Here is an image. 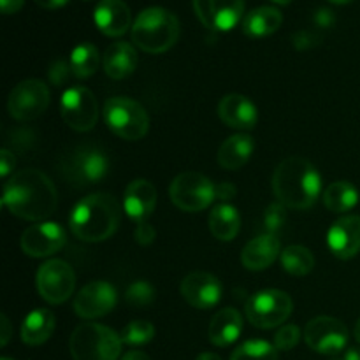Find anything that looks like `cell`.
<instances>
[{"label":"cell","instance_id":"6da1fadb","mask_svg":"<svg viewBox=\"0 0 360 360\" xmlns=\"http://www.w3.org/2000/svg\"><path fill=\"white\" fill-rule=\"evenodd\" d=\"M2 204L11 214L28 221H42L55 213L58 193L51 179L37 169H25L4 185Z\"/></svg>","mask_w":360,"mask_h":360},{"label":"cell","instance_id":"7a4b0ae2","mask_svg":"<svg viewBox=\"0 0 360 360\" xmlns=\"http://www.w3.org/2000/svg\"><path fill=\"white\" fill-rule=\"evenodd\" d=\"M273 190L288 210H309L322 193V176L306 158L288 157L274 171Z\"/></svg>","mask_w":360,"mask_h":360},{"label":"cell","instance_id":"3957f363","mask_svg":"<svg viewBox=\"0 0 360 360\" xmlns=\"http://www.w3.org/2000/svg\"><path fill=\"white\" fill-rule=\"evenodd\" d=\"M122 221V207L111 193H91L74 206L69 225L77 239L101 243L111 238Z\"/></svg>","mask_w":360,"mask_h":360},{"label":"cell","instance_id":"277c9868","mask_svg":"<svg viewBox=\"0 0 360 360\" xmlns=\"http://www.w3.org/2000/svg\"><path fill=\"white\" fill-rule=\"evenodd\" d=\"M179 37V21L164 7H148L132 25V41L141 51L158 55L176 44Z\"/></svg>","mask_w":360,"mask_h":360},{"label":"cell","instance_id":"5b68a950","mask_svg":"<svg viewBox=\"0 0 360 360\" xmlns=\"http://www.w3.org/2000/svg\"><path fill=\"white\" fill-rule=\"evenodd\" d=\"M123 341L118 333L101 323H81L70 336L69 350L74 360H118Z\"/></svg>","mask_w":360,"mask_h":360},{"label":"cell","instance_id":"8992f818","mask_svg":"<svg viewBox=\"0 0 360 360\" xmlns=\"http://www.w3.org/2000/svg\"><path fill=\"white\" fill-rule=\"evenodd\" d=\"M104 120L109 130L125 141L143 139L150 129L146 109L129 97L109 98L104 104Z\"/></svg>","mask_w":360,"mask_h":360},{"label":"cell","instance_id":"52a82bcc","mask_svg":"<svg viewBox=\"0 0 360 360\" xmlns=\"http://www.w3.org/2000/svg\"><path fill=\"white\" fill-rule=\"evenodd\" d=\"M169 195L178 210L197 213L217 199V185L200 172H181L172 179Z\"/></svg>","mask_w":360,"mask_h":360},{"label":"cell","instance_id":"ba28073f","mask_svg":"<svg viewBox=\"0 0 360 360\" xmlns=\"http://www.w3.org/2000/svg\"><path fill=\"white\" fill-rule=\"evenodd\" d=\"M292 299L281 290H260L246 302V319L257 329H274L290 316Z\"/></svg>","mask_w":360,"mask_h":360},{"label":"cell","instance_id":"9c48e42d","mask_svg":"<svg viewBox=\"0 0 360 360\" xmlns=\"http://www.w3.org/2000/svg\"><path fill=\"white\" fill-rule=\"evenodd\" d=\"M109 172V160L104 151L91 144L76 148L63 162V174L77 186L102 181Z\"/></svg>","mask_w":360,"mask_h":360},{"label":"cell","instance_id":"30bf717a","mask_svg":"<svg viewBox=\"0 0 360 360\" xmlns=\"http://www.w3.org/2000/svg\"><path fill=\"white\" fill-rule=\"evenodd\" d=\"M49 105V90L41 79H25L11 90L7 109L18 122H34Z\"/></svg>","mask_w":360,"mask_h":360},{"label":"cell","instance_id":"8fae6325","mask_svg":"<svg viewBox=\"0 0 360 360\" xmlns=\"http://www.w3.org/2000/svg\"><path fill=\"white\" fill-rule=\"evenodd\" d=\"M39 295L49 304H62L72 295L76 274L65 260L53 259L42 264L37 271Z\"/></svg>","mask_w":360,"mask_h":360},{"label":"cell","instance_id":"7c38bea8","mask_svg":"<svg viewBox=\"0 0 360 360\" xmlns=\"http://www.w3.org/2000/svg\"><path fill=\"white\" fill-rule=\"evenodd\" d=\"M60 112L67 125L76 132H88L98 120V104L95 95L84 86H72L63 91Z\"/></svg>","mask_w":360,"mask_h":360},{"label":"cell","instance_id":"4fadbf2b","mask_svg":"<svg viewBox=\"0 0 360 360\" xmlns=\"http://www.w3.org/2000/svg\"><path fill=\"white\" fill-rule=\"evenodd\" d=\"M304 341L313 352L322 355H338L348 345V329L333 316H316L306 326Z\"/></svg>","mask_w":360,"mask_h":360},{"label":"cell","instance_id":"5bb4252c","mask_svg":"<svg viewBox=\"0 0 360 360\" xmlns=\"http://www.w3.org/2000/svg\"><path fill=\"white\" fill-rule=\"evenodd\" d=\"M197 18L206 28L229 32L245 13V0H192Z\"/></svg>","mask_w":360,"mask_h":360},{"label":"cell","instance_id":"9a60e30c","mask_svg":"<svg viewBox=\"0 0 360 360\" xmlns=\"http://www.w3.org/2000/svg\"><path fill=\"white\" fill-rule=\"evenodd\" d=\"M67 234L55 221H39L30 225L21 236V250L25 255L42 259L60 252L65 246Z\"/></svg>","mask_w":360,"mask_h":360},{"label":"cell","instance_id":"2e32d148","mask_svg":"<svg viewBox=\"0 0 360 360\" xmlns=\"http://www.w3.org/2000/svg\"><path fill=\"white\" fill-rule=\"evenodd\" d=\"M116 301H118V294L111 283L91 281L86 287L81 288L74 297V311L81 319H101L115 309Z\"/></svg>","mask_w":360,"mask_h":360},{"label":"cell","instance_id":"e0dca14e","mask_svg":"<svg viewBox=\"0 0 360 360\" xmlns=\"http://www.w3.org/2000/svg\"><path fill=\"white\" fill-rule=\"evenodd\" d=\"M179 292L192 308L211 309L220 302L221 283L214 274L195 271L183 278Z\"/></svg>","mask_w":360,"mask_h":360},{"label":"cell","instance_id":"ac0fdd59","mask_svg":"<svg viewBox=\"0 0 360 360\" xmlns=\"http://www.w3.org/2000/svg\"><path fill=\"white\" fill-rule=\"evenodd\" d=\"M327 245L338 259H354L360 252V217L350 214L334 221L327 234Z\"/></svg>","mask_w":360,"mask_h":360},{"label":"cell","instance_id":"d6986e66","mask_svg":"<svg viewBox=\"0 0 360 360\" xmlns=\"http://www.w3.org/2000/svg\"><path fill=\"white\" fill-rule=\"evenodd\" d=\"M157 206V188L148 179H134L125 188L123 210L136 225L148 221Z\"/></svg>","mask_w":360,"mask_h":360},{"label":"cell","instance_id":"ffe728a7","mask_svg":"<svg viewBox=\"0 0 360 360\" xmlns=\"http://www.w3.org/2000/svg\"><path fill=\"white\" fill-rule=\"evenodd\" d=\"M218 115L225 125L236 130H252L259 120L257 105L239 94L225 95L218 104Z\"/></svg>","mask_w":360,"mask_h":360},{"label":"cell","instance_id":"44dd1931","mask_svg":"<svg viewBox=\"0 0 360 360\" xmlns=\"http://www.w3.org/2000/svg\"><path fill=\"white\" fill-rule=\"evenodd\" d=\"M98 30L108 37H122L130 28V9L123 0H101L94 11Z\"/></svg>","mask_w":360,"mask_h":360},{"label":"cell","instance_id":"7402d4cb","mask_svg":"<svg viewBox=\"0 0 360 360\" xmlns=\"http://www.w3.org/2000/svg\"><path fill=\"white\" fill-rule=\"evenodd\" d=\"M281 253V243L278 236L262 234L252 239L243 248L241 262L248 271H264L276 262Z\"/></svg>","mask_w":360,"mask_h":360},{"label":"cell","instance_id":"603a6c76","mask_svg":"<svg viewBox=\"0 0 360 360\" xmlns=\"http://www.w3.org/2000/svg\"><path fill=\"white\" fill-rule=\"evenodd\" d=\"M137 51L129 42H112L102 56V65L111 79H125L136 70Z\"/></svg>","mask_w":360,"mask_h":360},{"label":"cell","instance_id":"cb8c5ba5","mask_svg":"<svg viewBox=\"0 0 360 360\" xmlns=\"http://www.w3.org/2000/svg\"><path fill=\"white\" fill-rule=\"evenodd\" d=\"M243 330L241 313L234 308H224L211 319L210 341L214 347H229Z\"/></svg>","mask_w":360,"mask_h":360},{"label":"cell","instance_id":"d4e9b609","mask_svg":"<svg viewBox=\"0 0 360 360\" xmlns=\"http://www.w3.org/2000/svg\"><path fill=\"white\" fill-rule=\"evenodd\" d=\"M281 23H283V14L280 9L262 6L246 14L243 20V32L253 39L267 37V35H273L281 27Z\"/></svg>","mask_w":360,"mask_h":360},{"label":"cell","instance_id":"484cf974","mask_svg":"<svg viewBox=\"0 0 360 360\" xmlns=\"http://www.w3.org/2000/svg\"><path fill=\"white\" fill-rule=\"evenodd\" d=\"M255 143L248 134L231 136L218 150V164L227 171H238L252 157Z\"/></svg>","mask_w":360,"mask_h":360},{"label":"cell","instance_id":"4316f807","mask_svg":"<svg viewBox=\"0 0 360 360\" xmlns=\"http://www.w3.org/2000/svg\"><path fill=\"white\" fill-rule=\"evenodd\" d=\"M55 323V315L49 309H35L25 316L21 326V340L28 347H39L51 338Z\"/></svg>","mask_w":360,"mask_h":360},{"label":"cell","instance_id":"83f0119b","mask_svg":"<svg viewBox=\"0 0 360 360\" xmlns=\"http://www.w3.org/2000/svg\"><path fill=\"white\" fill-rule=\"evenodd\" d=\"M241 229V217L231 204H218L210 214V231L218 241H232Z\"/></svg>","mask_w":360,"mask_h":360},{"label":"cell","instance_id":"f1b7e54d","mask_svg":"<svg viewBox=\"0 0 360 360\" xmlns=\"http://www.w3.org/2000/svg\"><path fill=\"white\" fill-rule=\"evenodd\" d=\"M359 202V192L352 183L334 181L323 190V204L333 213H347Z\"/></svg>","mask_w":360,"mask_h":360},{"label":"cell","instance_id":"f546056e","mask_svg":"<svg viewBox=\"0 0 360 360\" xmlns=\"http://www.w3.org/2000/svg\"><path fill=\"white\" fill-rule=\"evenodd\" d=\"M70 69H72L74 76L84 79V77L94 76L98 70L101 65V55H98V49L95 48L90 42H83V44H77L76 48L70 53Z\"/></svg>","mask_w":360,"mask_h":360},{"label":"cell","instance_id":"4dcf8cb0","mask_svg":"<svg viewBox=\"0 0 360 360\" xmlns=\"http://www.w3.org/2000/svg\"><path fill=\"white\" fill-rule=\"evenodd\" d=\"M281 266L292 276H306L315 267V257L304 246L292 245L281 252Z\"/></svg>","mask_w":360,"mask_h":360},{"label":"cell","instance_id":"1f68e13d","mask_svg":"<svg viewBox=\"0 0 360 360\" xmlns=\"http://www.w3.org/2000/svg\"><path fill=\"white\" fill-rule=\"evenodd\" d=\"M231 360H278V350L267 341L252 340L239 345Z\"/></svg>","mask_w":360,"mask_h":360},{"label":"cell","instance_id":"d6a6232c","mask_svg":"<svg viewBox=\"0 0 360 360\" xmlns=\"http://www.w3.org/2000/svg\"><path fill=\"white\" fill-rule=\"evenodd\" d=\"M122 341L130 347H141V345L150 343L155 338V327L153 323L146 322V320H134L129 326L123 327L122 330Z\"/></svg>","mask_w":360,"mask_h":360},{"label":"cell","instance_id":"836d02e7","mask_svg":"<svg viewBox=\"0 0 360 360\" xmlns=\"http://www.w3.org/2000/svg\"><path fill=\"white\" fill-rule=\"evenodd\" d=\"M125 301L132 308H146V306H150L155 301V288L151 287V283L144 280L134 281L127 288Z\"/></svg>","mask_w":360,"mask_h":360},{"label":"cell","instance_id":"e575fe53","mask_svg":"<svg viewBox=\"0 0 360 360\" xmlns=\"http://www.w3.org/2000/svg\"><path fill=\"white\" fill-rule=\"evenodd\" d=\"M285 224H287V207L281 202L269 204L264 213V229L267 234L276 236L285 227Z\"/></svg>","mask_w":360,"mask_h":360},{"label":"cell","instance_id":"d590c367","mask_svg":"<svg viewBox=\"0 0 360 360\" xmlns=\"http://www.w3.org/2000/svg\"><path fill=\"white\" fill-rule=\"evenodd\" d=\"M301 340V330L297 326H285L274 336V347L278 352H288Z\"/></svg>","mask_w":360,"mask_h":360},{"label":"cell","instance_id":"8d00e7d4","mask_svg":"<svg viewBox=\"0 0 360 360\" xmlns=\"http://www.w3.org/2000/svg\"><path fill=\"white\" fill-rule=\"evenodd\" d=\"M70 74H74L72 69H70V63L63 62V60H56L51 69H49V79L56 86V84H62L63 81H67Z\"/></svg>","mask_w":360,"mask_h":360},{"label":"cell","instance_id":"74e56055","mask_svg":"<svg viewBox=\"0 0 360 360\" xmlns=\"http://www.w3.org/2000/svg\"><path fill=\"white\" fill-rule=\"evenodd\" d=\"M292 41H294V46L297 49H309V48H315V46L319 44L320 37L313 34V32L302 30L292 35Z\"/></svg>","mask_w":360,"mask_h":360},{"label":"cell","instance_id":"f35d334b","mask_svg":"<svg viewBox=\"0 0 360 360\" xmlns=\"http://www.w3.org/2000/svg\"><path fill=\"white\" fill-rule=\"evenodd\" d=\"M155 236H157V232H155V229L151 227V224H148V221L139 224L136 227V241L139 243V245H151V243L155 241Z\"/></svg>","mask_w":360,"mask_h":360},{"label":"cell","instance_id":"ab89813d","mask_svg":"<svg viewBox=\"0 0 360 360\" xmlns=\"http://www.w3.org/2000/svg\"><path fill=\"white\" fill-rule=\"evenodd\" d=\"M236 195V186L231 183H221L217 185V199L221 200V204H227L229 200L234 199Z\"/></svg>","mask_w":360,"mask_h":360},{"label":"cell","instance_id":"60d3db41","mask_svg":"<svg viewBox=\"0 0 360 360\" xmlns=\"http://www.w3.org/2000/svg\"><path fill=\"white\" fill-rule=\"evenodd\" d=\"M14 165H16L14 155L9 150H2V164H0V174H2V178H7L9 172L14 171Z\"/></svg>","mask_w":360,"mask_h":360},{"label":"cell","instance_id":"b9f144b4","mask_svg":"<svg viewBox=\"0 0 360 360\" xmlns=\"http://www.w3.org/2000/svg\"><path fill=\"white\" fill-rule=\"evenodd\" d=\"M315 23L320 27H330L334 23V14L329 9H319L315 13Z\"/></svg>","mask_w":360,"mask_h":360},{"label":"cell","instance_id":"7bdbcfd3","mask_svg":"<svg viewBox=\"0 0 360 360\" xmlns=\"http://www.w3.org/2000/svg\"><path fill=\"white\" fill-rule=\"evenodd\" d=\"M25 0H0V9L4 14H14L23 7Z\"/></svg>","mask_w":360,"mask_h":360},{"label":"cell","instance_id":"ee69618b","mask_svg":"<svg viewBox=\"0 0 360 360\" xmlns=\"http://www.w3.org/2000/svg\"><path fill=\"white\" fill-rule=\"evenodd\" d=\"M0 330H2V333H0V345L6 347L11 340V322L7 320L6 315L0 316Z\"/></svg>","mask_w":360,"mask_h":360},{"label":"cell","instance_id":"f6af8a7d","mask_svg":"<svg viewBox=\"0 0 360 360\" xmlns=\"http://www.w3.org/2000/svg\"><path fill=\"white\" fill-rule=\"evenodd\" d=\"M69 0H35V4L44 9H58V7H63Z\"/></svg>","mask_w":360,"mask_h":360},{"label":"cell","instance_id":"bcb514c9","mask_svg":"<svg viewBox=\"0 0 360 360\" xmlns=\"http://www.w3.org/2000/svg\"><path fill=\"white\" fill-rule=\"evenodd\" d=\"M122 360H150V357H148L146 354H144V352H129V354L127 355H123V359Z\"/></svg>","mask_w":360,"mask_h":360},{"label":"cell","instance_id":"7dc6e473","mask_svg":"<svg viewBox=\"0 0 360 360\" xmlns=\"http://www.w3.org/2000/svg\"><path fill=\"white\" fill-rule=\"evenodd\" d=\"M343 360H360V350H359V348H348L347 354L343 355Z\"/></svg>","mask_w":360,"mask_h":360},{"label":"cell","instance_id":"c3c4849f","mask_svg":"<svg viewBox=\"0 0 360 360\" xmlns=\"http://www.w3.org/2000/svg\"><path fill=\"white\" fill-rule=\"evenodd\" d=\"M195 360H221V359L218 357L217 354H211V352H204V354H200Z\"/></svg>","mask_w":360,"mask_h":360},{"label":"cell","instance_id":"681fc988","mask_svg":"<svg viewBox=\"0 0 360 360\" xmlns=\"http://www.w3.org/2000/svg\"><path fill=\"white\" fill-rule=\"evenodd\" d=\"M354 336H355V340L359 341L360 343V319H359V322L355 323V329H354Z\"/></svg>","mask_w":360,"mask_h":360},{"label":"cell","instance_id":"f907efd6","mask_svg":"<svg viewBox=\"0 0 360 360\" xmlns=\"http://www.w3.org/2000/svg\"><path fill=\"white\" fill-rule=\"evenodd\" d=\"M329 2H333V4H338V6H343V4H348V2H352V0H329Z\"/></svg>","mask_w":360,"mask_h":360},{"label":"cell","instance_id":"816d5d0a","mask_svg":"<svg viewBox=\"0 0 360 360\" xmlns=\"http://www.w3.org/2000/svg\"><path fill=\"white\" fill-rule=\"evenodd\" d=\"M273 2L280 4V6H288V4H290L292 0H273Z\"/></svg>","mask_w":360,"mask_h":360},{"label":"cell","instance_id":"f5cc1de1","mask_svg":"<svg viewBox=\"0 0 360 360\" xmlns=\"http://www.w3.org/2000/svg\"><path fill=\"white\" fill-rule=\"evenodd\" d=\"M330 360H343V357H338V355H334V357Z\"/></svg>","mask_w":360,"mask_h":360},{"label":"cell","instance_id":"db71d44e","mask_svg":"<svg viewBox=\"0 0 360 360\" xmlns=\"http://www.w3.org/2000/svg\"><path fill=\"white\" fill-rule=\"evenodd\" d=\"M2 360H14V359H9V357H4Z\"/></svg>","mask_w":360,"mask_h":360}]
</instances>
